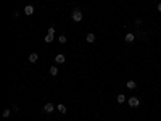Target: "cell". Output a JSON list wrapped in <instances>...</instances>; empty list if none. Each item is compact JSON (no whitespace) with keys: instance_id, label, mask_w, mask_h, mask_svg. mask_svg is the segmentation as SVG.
Wrapping results in <instances>:
<instances>
[{"instance_id":"cell-1","label":"cell","mask_w":161,"mask_h":121,"mask_svg":"<svg viewBox=\"0 0 161 121\" xmlns=\"http://www.w3.org/2000/svg\"><path fill=\"white\" fill-rule=\"evenodd\" d=\"M71 18H73L76 23H79V21H82V12H80L79 8H76V10H73V13H71Z\"/></svg>"},{"instance_id":"cell-2","label":"cell","mask_w":161,"mask_h":121,"mask_svg":"<svg viewBox=\"0 0 161 121\" xmlns=\"http://www.w3.org/2000/svg\"><path fill=\"white\" fill-rule=\"evenodd\" d=\"M127 102H129V105H130V107H138V105H140V100H138V97H130Z\"/></svg>"},{"instance_id":"cell-3","label":"cell","mask_w":161,"mask_h":121,"mask_svg":"<svg viewBox=\"0 0 161 121\" xmlns=\"http://www.w3.org/2000/svg\"><path fill=\"white\" fill-rule=\"evenodd\" d=\"M53 110H55L53 103H45V105H44V111H45V113H52Z\"/></svg>"},{"instance_id":"cell-4","label":"cell","mask_w":161,"mask_h":121,"mask_svg":"<svg viewBox=\"0 0 161 121\" xmlns=\"http://www.w3.org/2000/svg\"><path fill=\"white\" fill-rule=\"evenodd\" d=\"M24 13H26L27 16H31L32 13H34V7H32V5H26V7H24Z\"/></svg>"},{"instance_id":"cell-5","label":"cell","mask_w":161,"mask_h":121,"mask_svg":"<svg viewBox=\"0 0 161 121\" xmlns=\"http://www.w3.org/2000/svg\"><path fill=\"white\" fill-rule=\"evenodd\" d=\"M65 55H61V53H60V55H57V57H55V61H57V63H60V65H63V63H65Z\"/></svg>"},{"instance_id":"cell-6","label":"cell","mask_w":161,"mask_h":121,"mask_svg":"<svg viewBox=\"0 0 161 121\" xmlns=\"http://www.w3.org/2000/svg\"><path fill=\"white\" fill-rule=\"evenodd\" d=\"M134 39H135V36L132 34V32H129V34H126V42H134Z\"/></svg>"},{"instance_id":"cell-7","label":"cell","mask_w":161,"mask_h":121,"mask_svg":"<svg viewBox=\"0 0 161 121\" xmlns=\"http://www.w3.org/2000/svg\"><path fill=\"white\" fill-rule=\"evenodd\" d=\"M37 60H39V55L37 53H31V55H29V61H31V63H35Z\"/></svg>"},{"instance_id":"cell-8","label":"cell","mask_w":161,"mask_h":121,"mask_svg":"<svg viewBox=\"0 0 161 121\" xmlns=\"http://www.w3.org/2000/svg\"><path fill=\"white\" fill-rule=\"evenodd\" d=\"M57 108H58V111H60V113H61V115H65V113H66V107L63 105V103H60V105H58Z\"/></svg>"},{"instance_id":"cell-9","label":"cell","mask_w":161,"mask_h":121,"mask_svg":"<svg viewBox=\"0 0 161 121\" xmlns=\"http://www.w3.org/2000/svg\"><path fill=\"white\" fill-rule=\"evenodd\" d=\"M116 102H118V103H124V102H126V97H124L123 94H119L118 97H116Z\"/></svg>"},{"instance_id":"cell-10","label":"cell","mask_w":161,"mask_h":121,"mask_svg":"<svg viewBox=\"0 0 161 121\" xmlns=\"http://www.w3.org/2000/svg\"><path fill=\"white\" fill-rule=\"evenodd\" d=\"M85 39H87V42L92 44L93 40H95V34H87V36H85Z\"/></svg>"},{"instance_id":"cell-11","label":"cell","mask_w":161,"mask_h":121,"mask_svg":"<svg viewBox=\"0 0 161 121\" xmlns=\"http://www.w3.org/2000/svg\"><path fill=\"white\" fill-rule=\"evenodd\" d=\"M57 74H58V68L52 66V68H50V76H57Z\"/></svg>"},{"instance_id":"cell-12","label":"cell","mask_w":161,"mask_h":121,"mask_svg":"<svg viewBox=\"0 0 161 121\" xmlns=\"http://www.w3.org/2000/svg\"><path fill=\"white\" fill-rule=\"evenodd\" d=\"M44 40H45L47 44H50L52 40H53V34H47V36H45V39H44Z\"/></svg>"},{"instance_id":"cell-13","label":"cell","mask_w":161,"mask_h":121,"mask_svg":"<svg viewBox=\"0 0 161 121\" xmlns=\"http://www.w3.org/2000/svg\"><path fill=\"white\" fill-rule=\"evenodd\" d=\"M135 86H137L135 81H129V82H127V89H135Z\"/></svg>"},{"instance_id":"cell-14","label":"cell","mask_w":161,"mask_h":121,"mask_svg":"<svg viewBox=\"0 0 161 121\" xmlns=\"http://www.w3.org/2000/svg\"><path fill=\"white\" fill-rule=\"evenodd\" d=\"M10 115H12V113H10V110H3V113H2V116H3V118H10Z\"/></svg>"},{"instance_id":"cell-15","label":"cell","mask_w":161,"mask_h":121,"mask_svg":"<svg viewBox=\"0 0 161 121\" xmlns=\"http://www.w3.org/2000/svg\"><path fill=\"white\" fill-rule=\"evenodd\" d=\"M58 42H60V44H66V36H60V37H58Z\"/></svg>"},{"instance_id":"cell-16","label":"cell","mask_w":161,"mask_h":121,"mask_svg":"<svg viewBox=\"0 0 161 121\" xmlns=\"http://www.w3.org/2000/svg\"><path fill=\"white\" fill-rule=\"evenodd\" d=\"M48 34H55V27H53V26L48 27Z\"/></svg>"},{"instance_id":"cell-17","label":"cell","mask_w":161,"mask_h":121,"mask_svg":"<svg viewBox=\"0 0 161 121\" xmlns=\"http://www.w3.org/2000/svg\"><path fill=\"white\" fill-rule=\"evenodd\" d=\"M140 24H142V20H135V26L138 27V26H140Z\"/></svg>"},{"instance_id":"cell-18","label":"cell","mask_w":161,"mask_h":121,"mask_svg":"<svg viewBox=\"0 0 161 121\" xmlns=\"http://www.w3.org/2000/svg\"><path fill=\"white\" fill-rule=\"evenodd\" d=\"M158 12H161V3H158Z\"/></svg>"}]
</instances>
